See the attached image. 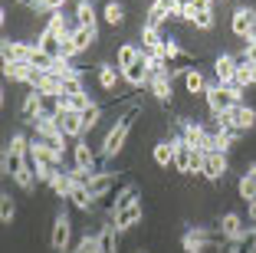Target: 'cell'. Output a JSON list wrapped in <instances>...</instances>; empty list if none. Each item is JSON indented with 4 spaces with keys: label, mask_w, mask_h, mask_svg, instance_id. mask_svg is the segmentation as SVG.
I'll return each mask as SVG.
<instances>
[{
    "label": "cell",
    "mask_w": 256,
    "mask_h": 253,
    "mask_svg": "<svg viewBox=\"0 0 256 253\" xmlns=\"http://www.w3.org/2000/svg\"><path fill=\"white\" fill-rule=\"evenodd\" d=\"M33 142H43L46 148H53L56 155H66V135L56 128L53 119H40L33 125Z\"/></svg>",
    "instance_id": "cell-6"
},
{
    "label": "cell",
    "mask_w": 256,
    "mask_h": 253,
    "mask_svg": "<svg viewBox=\"0 0 256 253\" xmlns=\"http://www.w3.org/2000/svg\"><path fill=\"white\" fill-rule=\"evenodd\" d=\"M92 105H96V99H92L89 92H86V96H69V99H66V109L79 112V115H82L86 109H92Z\"/></svg>",
    "instance_id": "cell-38"
},
{
    "label": "cell",
    "mask_w": 256,
    "mask_h": 253,
    "mask_svg": "<svg viewBox=\"0 0 256 253\" xmlns=\"http://www.w3.org/2000/svg\"><path fill=\"white\" fill-rule=\"evenodd\" d=\"M243 53H246V60H253V63H256V37H253V40H246Z\"/></svg>",
    "instance_id": "cell-43"
},
{
    "label": "cell",
    "mask_w": 256,
    "mask_h": 253,
    "mask_svg": "<svg viewBox=\"0 0 256 253\" xmlns=\"http://www.w3.org/2000/svg\"><path fill=\"white\" fill-rule=\"evenodd\" d=\"M69 204H72L76 210L89 214V210L96 207V197L89 194V187H86V184H76V187H72V194H69Z\"/></svg>",
    "instance_id": "cell-31"
},
{
    "label": "cell",
    "mask_w": 256,
    "mask_h": 253,
    "mask_svg": "<svg viewBox=\"0 0 256 253\" xmlns=\"http://www.w3.org/2000/svg\"><path fill=\"white\" fill-rule=\"evenodd\" d=\"M142 217H144V207H142V201H135V204H128V207L115 210V214H108V220L115 223L118 233H125V230H132L135 223H142Z\"/></svg>",
    "instance_id": "cell-9"
},
{
    "label": "cell",
    "mask_w": 256,
    "mask_h": 253,
    "mask_svg": "<svg viewBox=\"0 0 256 253\" xmlns=\"http://www.w3.org/2000/svg\"><path fill=\"white\" fill-rule=\"evenodd\" d=\"M220 243H226L220 227H190V230L181 233L184 253H210V250H217Z\"/></svg>",
    "instance_id": "cell-2"
},
{
    "label": "cell",
    "mask_w": 256,
    "mask_h": 253,
    "mask_svg": "<svg viewBox=\"0 0 256 253\" xmlns=\"http://www.w3.org/2000/svg\"><path fill=\"white\" fill-rule=\"evenodd\" d=\"M69 243H72V217L62 207L53 220V230H50V250L53 253H69Z\"/></svg>",
    "instance_id": "cell-5"
},
{
    "label": "cell",
    "mask_w": 256,
    "mask_h": 253,
    "mask_svg": "<svg viewBox=\"0 0 256 253\" xmlns=\"http://www.w3.org/2000/svg\"><path fill=\"white\" fill-rule=\"evenodd\" d=\"M30 145H33V138H26L23 132H16L14 138H10L7 148H4V174L14 178L16 171H23V168L30 164Z\"/></svg>",
    "instance_id": "cell-3"
},
{
    "label": "cell",
    "mask_w": 256,
    "mask_h": 253,
    "mask_svg": "<svg viewBox=\"0 0 256 253\" xmlns=\"http://www.w3.org/2000/svg\"><path fill=\"white\" fill-rule=\"evenodd\" d=\"M66 4H69V0H36V10H40V14H60Z\"/></svg>",
    "instance_id": "cell-42"
},
{
    "label": "cell",
    "mask_w": 256,
    "mask_h": 253,
    "mask_svg": "<svg viewBox=\"0 0 256 253\" xmlns=\"http://www.w3.org/2000/svg\"><path fill=\"white\" fill-rule=\"evenodd\" d=\"M118 181H122V174H115V171H98L96 178L89 181V194L96 197V204L98 201H108V194L118 187Z\"/></svg>",
    "instance_id": "cell-10"
},
{
    "label": "cell",
    "mask_w": 256,
    "mask_h": 253,
    "mask_svg": "<svg viewBox=\"0 0 256 253\" xmlns=\"http://www.w3.org/2000/svg\"><path fill=\"white\" fill-rule=\"evenodd\" d=\"M184 89H188V96H207L210 82L204 79L200 69H188V73H184Z\"/></svg>",
    "instance_id": "cell-28"
},
{
    "label": "cell",
    "mask_w": 256,
    "mask_h": 253,
    "mask_svg": "<svg viewBox=\"0 0 256 253\" xmlns=\"http://www.w3.org/2000/svg\"><path fill=\"white\" fill-rule=\"evenodd\" d=\"M72 46H76V53H89L92 46L98 43V30H89V27H79L76 23V30H72Z\"/></svg>",
    "instance_id": "cell-21"
},
{
    "label": "cell",
    "mask_w": 256,
    "mask_h": 253,
    "mask_svg": "<svg viewBox=\"0 0 256 253\" xmlns=\"http://www.w3.org/2000/svg\"><path fill=\"white\" fill-rule=\"evenodd\" d=\"M0 53H4V63H30L33 53H36V43H23V40H4L0 43Z\"/></svg>",
    "instance_id": "cell-8"
},
{
    "label": "cell",
    "mask_w": 256,
    "mask_h": 253,
    "mask_svg": "<svg viewBox=\"0 0 256 253\" xmlns=\"http://www.w3.org/2000/svg\"><path fill=\"white\" fill-rule=\"evenodd\" d=\"M102 115H106V109H102L98 102L92 105V109H86V112H82V125H86V132H92V128L102 122Z\"/></svg>",
    "instance_id": "cell-37"
},
{
    "label": "cell",
    "mask_w": 256,
    "mask_h": 253,
    "mask_svg": "<svg viewBox=\"0 0 256 253\" xmlns=\"http://www.w3.org/2000/svg\"><path fill=\"white\" fill-rule=\"evenodd\" d=\"M214 128H217V148H220V151H226V155H230V151H234V145H236V138H240V135H236V132H230V128H220L217 122H214Z\"/></svg>",
    "instance_id": "cell-35"
},
{
    "label": "cell",
    "mask_w": 256,
    "mask_h": 253,
    "mask_svg": "<svg viewBox=\"0 0 256 253\" xmlns=\"http://www.w3.org/2000/svg\"><path fill=\"white\" fill-rule=\"evenodd\" d=\"M135 201H142V197H138V187L135 184H125L118 194H112V201H108V214H115V210L128 207V204H135Z\"/></svg>",
    "instance_id": "cell-30"
},
{
    "label": "cell",
    "mask_w": 256,
    "mask_h": 253,
    "mask_svg": "<svg viewBox=\"0 0 256 253\" xmlns=\"http://www.w3.org/2000/svg\"><path fill=\"white\" fill-rule=\"evenodd\" d=\"M138 112H142V105L128 109L125 115H118V119H115V125L106 132V142H102V158H118L122 151H125L128 135H132V125H135V115H138Z\"/></svg>",
    "instance_id": "cell-1"
},
{
    "label": "cell",
    "mask_w": 256,
    "mask_h": 253,
    "mask_svg": "<svg viewBox=\"0 0 256 253\" xmlns=\"http://www.w3.org/2000/svg\"><path fill=\"white\" fill-rule=\"evenodd\" d=\"M214 23H217V17H214V10H204V14H197L194 20H190V27H194V30H214Z\"/></svg>",
    "instance_id": "cell-40"
},
{
    "label": "cell",
    "mask_w": 256,
    "mask_h": 253,
    "mask_svg": "<svg viewBox=\"0 0 256 253\" xmlns=\"http://www.w3.org/2000/svg\"><path fill=\"white\" fill-rule=\"evenodd\" d=\"M14 217H16L14 197H10V194H0V223H4V227H10V223H14Z\"/></svg>",
    "instance_id": "cell-36"
},
{
    "label": "cell",
    "mask_w": 256,
    "mask_h": 253,
    "mask_svg": "<svg viewBox=\"0 0 256 253\" xmlns=\"http://www.w3.org/2000/svg\"><path fill=\"white\" fill-rule=\"evenodd\" d=\"M226 171H230L226 151H207V155H204V178L207 181H224Z\"/></svg>",
    "instance_id": "cell-12"
},
{
    "label": "cell",
    "mask_w": 256,
    "mask_h": 253,
    "mask_svg": "<svg viewBox=\"0 0 256 253\" xmlns=\"http://www.w3.org/2000/svg\"><path fill=\"white\" fill-rule=\"evenodd\" d=\"M76 23L89 27V30H98V14L92 7V0H76Z\"/></svg>",
    "instance_id": "cell-24"
},
{
    "label": "cell",
    "mask_w": 256,
    "mask_h": 253,
    "mask_svg": "<svg viewBox=\"0 0 256 253\" xmlns=\"http://www.w3.org/2000/svg\"><path fill=\"white\" fill-rule=\"evenodd\" d=\"M122 82V69L115 63H98V89L115 92V86Z\"/></svg>",
    "instance_id": "cell-22"
},
{
    "label": "cell",
    "mask_w": 256,
    "mask_h": 253,
    "mask_svg": "<svg viewBox=\"0 0 256 253\" xmlns=\"http://www.w3.org/2000/svg\"><path fill=\"white\" fill-rule=\"evenodd\" d=\"M164 40L161 30H151V27H142V53L144 56H164Z\"/></svg>",
    "instance_id": "cell-19"
},
{
    "label": "cell",
    "mask_w": 256,
    "mask_h": 253,
    "mask_svg": "<svg viewBox=\"0 0 256 253\" xmlns=\"http://www.w3.org/2000/svg\"><path fill=\"white\" fill-rule=\"evenodd\" d=\"M236 194H240L243 201H256V164H250L246 171L240 174V181H236Z\"/></svg>",
    "instance_id": "cell-26"
},
{
    "label": "cell",
    "mask_w": 256,
    "mask_h": 253,
    "mask_svg": "<svg viewBox=\"0 0 256 253\" xmlns=\"http://www.w3.org/2000/svg\"><path fill=\"white\" fill-rule=\"evenodd\" d=\"M230 30L240 40H253L256 37V7H236L230 17Z\"/></svg>",
    "instance_id": "cell-7"
},
{
    "label": "cell",
    "mask_w": 256,
    "mask_h": 253,
    "mask_svg": "<svg viewBox=\"0 0 256 253\" xmlns=\"http://www.w3.org/2000/svg\"><path fill=\"white\" fill-rule=\"evenodd\" d=\"M20 115H23V122H26V125H36V122H40V115H43V99H40V92L30 89L26 96H23Z\"/></svg>",
    "instance_id": "cell-17"
},
{
    "label": "cell",
    "mask_w": 256,
    "mask_h": 253,
    "mask_svg": "<svg viewBox=\"0 0 256 253\" xmlns=\"http://www.w3.org/2000/svg\"><path fill=\"white\" fill-rule=\"evenodd\" d=\"M14 184L20 187L23 194H30V191H36V184H40V178H36V171H33L30 164H26V168H23V171H16L14 174Z\"/></svg>",
    "instance_id": "cell-33"
},
{
    "label": "cell",
    "mask_w": 256,
    "mask_h": 253,
    "mask_svg": "<svg viewBox=\"0 0 256 253\" xmlns=\"http://www.w3.org/2000/svg\"><path fill=\"white\" fill-rule=\"evenodd\" d=\"M72 164L76 168H86V171H98V155L89 148V142H79L72 145Z\"/></svg>",
    "instance_id": "cell-16"
},
{
    "label": "cell",
    "mask_w": 256,
    "mask_h": 253,
    "mask_svg": "<svg viewBox=\"0 0 256 253\" xmlns=\"http://www.w3.org/2000/svg\"><path fill=\"white\" fill-rule=\"evenodd\" d=\"M148 89H151V96L158 99L161 105H171V99H174V89H171V79H168V76H151Z\"/></svg>",
    "instance_id": "cell-27"
},
{
    "label": "cell",
    "mask_w": 256,
    "mask_h": 253,
    "mask_svg": "<svg viewBox=\"0 0 256 253\" xmlns=\"http://www.w3.org/2000/svg\"><path fill=\"white\" fill-rule=\"evenodd\" d=\"M151 161L158 164V168L174 164V142H171V138H168V142H158L154 148H151Z\"/></svg>",
    "instance_id": "cell-32"
},
{
    "label": "cell",
    "mask_w": 256,
    "mask_h": 253,
    "mask_svg": "<svg viewBox=\"0 0 256 253\" xmlns=\"http://www.w3.org/2000/svg\"><path fill=\"white\" fill-rule=\"evenodd\" d=\"M102 20H106L108 27H122V23H125V7H122L118 0H108L106 7H102Z\"/></svg>",
    "instance_id": "cell-34"
},
{
    "label": "cell",
    "mask_w": 256,
    "mask_h": 253,
    "mask_svg": "<svg viewBox=\"0 0 256 253\" xmlns=\"http://www.w3.org/2000/svg\"><path fill=\"white\" fill-rule=\"evenodd\" d=\"M142 253H144V250H142Z\"/></svg>",
    "instance_id": "cell-44"
},
{
    "label": "cell",
    "mask_w": 256,
    "mask_h": 253,
    "mask_svg": "<svg viewBox=\"0 0 256 253\" xmlns=\"http://www.w3.org/2000/svg\"><path fill=\"white\" fill-rule=\"evenodd\" d=\"M217 125L230 128V132H236V135H246V132L256 128V109L246 105V102H240V105H234L230 112H224V115L217 119Z\"/></svg>",
    "instance_id": "cell-4"
},
{
    "label": "cell",
    "mask_w": 256,
    "mask_h": 253,
    "mask_svg": "<svg viewBox=\"0 0 256 253\" xmlns=\"http://www.w3.org/2000/svg\"><path fill=\"white\" fill-rule=\"evenodd\" d=\"M122 79H125L128 86H132V89H142V86H148L151 76H148V63H144V53H142V60H138L135 66L122 69Z\"/></svg>",
    "instance_id": "cell-20"
},
{
    "label": "cell",
    "mask_w": 256,
    "mask_h": 253,
    "mask_svg": "<svg viewBox=\"0 0 256 253\" xmlns=\"http://www.w3.org/2000/svg\"><path fill=\"white\" fill-rule=\"evenodd\" d=\"M236 86L240 89H250V86H256V63L246 60V53H236Z\"/></svg>",
    "instance_id": "cell-18"
},
{
    "label": "cell",
    "mask_w": 256,
    "mask_h": 253,
    "mask_svg": "<svg viewBox=\"0 0 256 253\" xmlns=\"http://www.w3.org/2000/svg\"><path fill=\"white\" fill-rule=\"evenodd\" d=\"M72 253H102V250H98V237H96V233H86V237H79V243H76Z\"/></svg>",
    "instance_id": "cell-41"
},
{
    "label": "cell",
    "mask_w": 256,
    "mask_h": 253,
    "mask_svg": "<svg viewBox=\"0 0 256 253\" xmlns=\"http://www.w3.org/2000/svg\"><path fill=\"white\" fill-rule=\"evenodd\" d=\"M246 230H250V227H246V220H243V217L236 214V210H226V214L220 217V233H224V240H226V243L240 240Z\"/></svg>",
    "instance_id": "cell-13"
},
{
    "label": "cell",
    "mask_w": 256,
    "mask_h": 253,
    "mask_svg": "<svg viewBox=\"0 0 256 253\" xmlns=\"http://www.w3.org/2000/svg\"><path fill=\"white\" fill-rule=\"evenodd\" d=\"M181 138L190 145V148H200L204 151V142H207V125L197 119H181Z\"/></svg>",
    "instance_id": "cell-15"
},
{
    "label": "cell",
    "mask_w": 256,
    "mask_h": 253,
    "mask_svg": "<svg viewBox=\"0 0 256 253\" xmlns=\"http://www.w3.org/2000/svg\"><path fill=\"white\" fill-rule=\"evenodd\" d=\"M72 187H76V181H72V174H69V168H60V171H56V178L50 181V191H53L56 197H62V201H69Z\"/></svg>",
    "instance_id": "cell-25"
},
{
    "label": "cell",
    "mask_w": 256,
    "mask_h": 253,
    "mask_svg": "<svg viewBox=\"0 0 256 253\" xmlns=\"http://www.w3.org/2000/svg\"><path fill=\"white\" fill-rule=\"evenodd\" d=\"M96 237H98V250H102V253H118V230H115L112 220L102 223Z\"/></svg>",
    "instance_id": "cell-23"
},
{
    "label": "cell",
    "mask_w": 256,
    "mask_h": 253,
    "mask_svg": "<svg viewBox=\"0 0 256 253\" xmlns=\"http://www.w3.org/2000/svg\"><path fill=\"white\" fill-rule=\"evenodd\" d=\"M214 76H217L220 86H234V79H236V56L234 53H220L217 60H214Z\"/></svg>",
    "instance_id": "cell-14"
},
{
    "label": "cell",
    "mask_w": 256,
    "mask_h": 253,
    "mask_svg": "<svg viewBox=\"0 0 256 253\" xmlns=\"http://www.w3.org/2000/svg\"><path fill=\"white\" fill-rule=\"evenodd\" d=\"M138 60H142V46H138V43H122L118 53H115V66H118V69L135 66Z\"/></svg>",
    "instance_id": "cell-29"
},
{
    "label": "cell",
    "mask_w": 256,
    "mask_h": 253,
    "mask_svg": "<svg viewBox=\"0 0 256 253\" xmlns=\"http://www.w3.org/2000/svg\"><path fill=\"white\" fill-rule=\"evenodd\" d=\"M62 96H86V82L82 76H72V79H62Z\"/></svg>",
    "instance_id": "cell-39"
},
{
    "label": "cell",
    "mask_w": 256,
    "mask_h": 253,
    "mask_svg": "<svg viewBox=\"0 0 256 253\" xmlns=\"http://www.w3.org/2000/svg\"><path fill=\"white\" fill-rule=\"evenodd\" d=\"M56 128H60L62 135H66V138H76V142H79V138H82L86 135V125H82V115H79V112H72V109H62L60 115H56Z\"/></svg>",
    "instance_id": "cell-11"
}]
</instances>
